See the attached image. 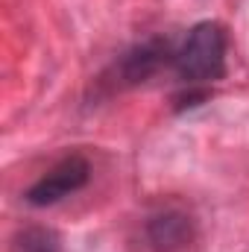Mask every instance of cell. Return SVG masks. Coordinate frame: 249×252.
<instances>
[{
  "label": "cell",
  "mask_w": 249,
  "mask_h": 252,
  "mask_svg": "<svg viewBox=\"0 0 249 252\" xmlns=\"http://www.w3.org/2000/svg\"><path fill=\"white\" fill-rule=\"evenodd\" d=\"M176 73L185 85H211L226 76V30L217 21L196 24L176 50Z\"/></svg>",
  "instance_id": "cell-1"
},
{
  "label": "cell",
  "mask_w": 249,
  "mask_h": 252,
  "mask_svg": "<svg viewBox=\"0 0 249 252\" xmlns=\"http://www.w3.org/2000/svg\"><path fill=\"white\" fill-rule=\"evenodd\" d=\"M173 59H176V53H173L167 38H147V41L129 47L124 56L109 67V73L103 76V85H109V91L135 88V85L147 82L150 76H156Z\"/></svg>",
  "instance_id": "cell-2"
},
{
  "label": "cell",
  "mask_w": 249,
  "mask_h": 252,
  "mask_svg": "<svg viewBox=\"0 0 249 252\" xmlns=\"http://www.w3.org/2000/svg\"><path fill=\"white\" fill-rule=\"evenodd\" d=\"M196 238V223L182 208H158L144 220V244L150 252H190Z\"/></svg>",
  "instance_id": "cell-3"
},
{
  "label": "cell",
  "mask_w": 249,
  "mask_h": 252,
  "mask_svg": "<svg viewBox=\"0 0 249 252\" xmlns=\"http://www.w3.org/2000/svg\"><path fill=\"white\" fill-rule=\"evenodd\" d=\"M88 176H91V164L82 156H67L56 167H50L38 182H32L27 188V193H24V199L30 205H35V208L56 205V202H62L64 196L76 193L88 182Z\"/></svg>",
  "instance_id": "cell-4"
},
{
  "label": "cell",
  "mask_w": 249,
  "mask_h": 252,
  "mask_svg": "<svg viewBox=\"0 0 249 252\" xmlns=\"http://www.w3.org/2000/svg\"><path fill=\"white\" fill-rule=\"evenodd\" d=\"M9 250L12 252H62V238L50 226H24V229L15 232Z\"/></svg>",
  "instance_id": "cell-5"
}]
</instances>
